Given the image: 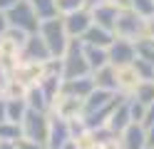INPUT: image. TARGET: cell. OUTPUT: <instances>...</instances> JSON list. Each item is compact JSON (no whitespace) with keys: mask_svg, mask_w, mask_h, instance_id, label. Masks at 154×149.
Returning a JSON list of instances; mask_svg holds the SVG:
<instances>
[{"mask_svg":"<svg viewBox=\"0 0 154 149\" xmlns=\"http://www.w3.org/2000/svg\"><path fill=\"white\" fill-rule=\"evenodd\" d=\"M104 3H107V0H85V10H90V13H92V10H97Z\"/></svg>","mask_w":154,"mask_h":149,"instance_id":"d590c367","label":"cell"},{"mask_svg":"<svg viewBox=\"0 0 154 149\" xmlns=\"http://www.w3.org/2000/svg\"><path fill=\"white\" fill-rule=\"evenodd\" d=\"M62 82H65L62 77H42V82H40V89L45 92V97H47V102H50V104H52V99L57 97V92H60Z\"/></svg>","mask_w":154,"mask_h":149,"instance_id":"484cf974","label":"cell"},{"mask_svg":"<svg viewBox=\"0 0 154 149\" xmlns=\"http://www.w3.org/2000/svg\"><path fill=\"white\" fill-rule=\"evenodd\" d=\"M82 107H85V99L75 97V95H67V92H57V97L50 104V114L65 119V122H72V119L82 117Z\"/></svg>","mask_w":154,"mask_h":149,"instance_id":"8992f818","label":"cell"},{"mask_svg":"<svg viewBox=\"0 0 154 149\" xmlns=\"http://www.w3.org/2000/svg\"><path fill=\"white\" fill-rule=\"evenodd\" d=\"M117 70V92L124 95V97H129L134 89H137V85L142 82L139 75H137V70H134L132 65H124V67H114Z\"/></svg>","mask_w":154,"mask_h":149,"instance_id":"4fadbf2b","label":"cell"},{"mask_svg":"<svg viewBox=\"0 0 154 149\" xmlns=\"http://www.w3.org/2000/svg\"><path fill=\"white\" fill-rule=\"evenodd\" d=\"M20 127H23V139L45 144L47 142V132H50V112H35V109H27V114L20 122Z\"/></svg>","mask_w":154,"mask_h":149,"instance_id":"3957f363","label":"cell"},{"mask_svg":"<svg viewBox=\"0 0 154 149\" xmlns=\"http://www.w3.org/2000/svg\"><path fill=\"white\" fill-rule=\"evenodd\" d=\"M132 124V114H129V104H127V97L122 99V102L114 107V112L109 114V122H107V127L112 129V132H117V134H122L124 129H127Z\"/></svg>","mask_w":154,"mask_h":149,"instance_id":"e0dca14e","label":"cell"},{"mask_svg":"<svg viewBox=\"0 0 154 149\" xmlns=\"http://www.w3.org/2000/svg\"><path fill=\"white\" fill-rule=\"evenodd\" d=\"M17 149H45V144L30 142V139H20V142H17Z\"/></svg>","mask_w":154,"mask_h":149,"instance_id":"e575fe53","label":"cell"},{"mask_svg":"<svg viewBox=\"0 0 154 149\" xmlns=\"http://www.w3.org/2000/svg\"><path fill=\"white\" fill-rule=\"evenodd\" d=\"M119 144H122V149H147V132H144V127L132 122L119 134Z\"/></svg>","mask_w":154,"mask_h":149,"instance_id":"7c38bea8","label":"cell"},{"mask_svg":"<svg viewBox=\"0 0 154 149\" xmlns=\"http://www.w3.org/2000/svg\"><path fill=\"white\" fill-rule=\"evenodd\" d=\"M127 104H129V114H132V122L142 124V119H144V112H147V107H144V104H139L137 99H132V97H127Z\"/></svg>","mask_w":154,"mask_h":149,"instance_id":"f546056e","label":"cell"},{"mask_svg":"<svg viewBox=\"0 0 154 149\" xmlns=\"http://www.w3.org/2000/svg\"><path fill=\"white\" fill-rule=\"evenodd\" d=\"M149 40H154V15L144 17V27H142V40L139 42H149Z\"/></svg>","mask_w":154,"mask_h":149,"instance_id":"1f68e13d","label":"cell"},{"mask_svg":"<svg viewBox=\"0 0 154 149\" xmlns=\"http://www.w3.org/2000/svg\"><path fill=\"white\" fill-rule=\"evenodd\" d=\"M129 8H132L139 17H152V15H154V0H132Z\"/></svg>","mask_w":154,"mask_h":149,"instance_id":"f1b7e54d","label":"cell"},{"mask_svg":"<svg viewBox=\"0 0 154 149\" xmlns=\"http://www.w3.org/2000/svg\"><path fill=\"white\" fill-rule=\"evenodd\" d=\"M85 8V0H57V10L60 15H67V13H75V10Z\"/></svg>","mask_w":154,"mask_h":149,"instance_id":"4dcf8cb0","label":"cell"},{"mask_svg":"<svg viewBox=\"0 0 154 149\" xmlns=\"http://www.w3.org/2000/svg\"><path fill=\"white\" fill-rule=\"evenodd\" d=\"M70 139H72V134H70V122H65V119L50 114V132H47L45 149H62Z\"/></svg>","mask_w":154,"mask_h":149,"instance_id":"30bf717a","label":"cell"},{"mask_svg":"<svg viewBox=\"0 0 154 149\" xmlns=\"http://www.w3.org/2000/svg\"><path fill=\"white\" fill-rule=\"evenodd\" d=\"M62 67H65V79L92 75V70L87 65V57H85V42L82 40H77V37L70 40V45H67L65 55H62Z\"/></svg>","mask_w":154,"mask_h":149,"instance_id":"7a4b0ae2","label":"cell"},{"mask_svg":"<svg viewBox=\"0 0 154 149\" xmlns=\"http://www.w3.org/2000/svg\"><path fill=\"white\" fill-rule=\"evenodd\" d=\"M149 45H152V47H154V40H149Z\"/></svg>","mask_w":154,"mask_h":149,"instance_id":"ee69618b","label":"cell"},{"mask_svg":"<svg viewBox=\"0 0 154 149\" xmlns=\"http://www.w3.org/2000/svg\"><path fill=\"white\" fill-rule=\"evenodd\" d=\"M52 55H50V50H47L45 45V40L40 33H32V35H27L25 40V45H23V60H35V62H47Z\"/></svg>","mask_w":154,"mask_h":149,"instance_id":"8fae6325","label":"cell"},{"mask_svg":"<svg viewBox=\"0 0 154 149\" xmlns=\"http://www.w3.org/2000/svg\"><path fill=\"white\" fill-rule=\"evenodd\" d=\"M8 119V102H5V97L0 95V122H5Z\"/></svg>","mask_w":154,"mask_h":149,"instance_id":"74e56055","label":"cell"},{"mask_svg":"<svg viewBox=\"0 0 154 149\" xmlns=\"http://www.w3.org/2000/svg\"><path fill=\"white\" fill-rule=\"evenodd\" d=\"M142 27H144V17H139L132 8L119 10L117 23H114V35L122 40H132V42H139L142 40Z\"/></svg>","mask_w":154,"mask_h":149,"instance_id":"5b68a950","label":"cell"},{"mask_svg":"<svg viewBox=\"0 0 154 149\" xmlns=\"http://www.w3.org/2000/svg\"><path fill=\"white\" fill-rule=\"evenodd\" d=\"M8 27H10V23H8V15L3 13V10H0V35H3Z\"/></svg>","mask_w":154,"mask_h":149,"instance_id":"60d3db41","label":"cell"},{"mask_svg":"<svg viewBox=\"0 0 154 149\" xmlns=\"http://www.w3.org/2000/svg\"><path fill=\"white\" fill-rule=\"evenodd\" d=\"M62 149H80V147H77V142H75V139H70V142H67Z\"/></svg>","mask_w":154,"mask_h":149,"instance_id":"7bdbcfd3","label":"cell"},{"mask_svg":"<svg viewBox=\"0 0 154 149\" xmlns=\"http://www.w3.org/2000/svg\"><path fill=\"white\" fill-rule=\"evenodd\" d=\"M132 67L137 70V75H139V79H154V65L149 62V60H144V57H134V62H132Z\"/></svg>","mask_w":154,"mask_h":149,"instance_id":"83f0119b","label":"cell"},{"mask_svg":"<svg viewBox=\"0 0 154 149\" xmlns=\"http://www.w3.org/2000/svg\"><path fill=\"white\" fill-rule=\"evenodd\" d=\"M62 25H65V30H67V35H70V37L80 40L92 27V13H90V10H85V8L75 10V13H67V15H62Z\"/></svg>","mask_w":154,"mask_h":149,"instance_id":"9c48e42d","label":"cell"},{"mask_svg":"<svg viewBox=\"0 0 154 149\" xmlns=\"http://www.w3.org/2000/svg\"><path fill=\"white\" fill-rule=\"evenodd\" d=\"M107 55H109V65H112V67L132 65L134 57H137V42H132V40H122V37H114V42L107 47Z\"/></svg>","mask_w":154,"mask_h":149,"instance_id":"ba28073f","label":"cell"},{"mask_svg":"<svg viewBox=\"0 0 154 149\" xmlns=\"http://www.w3.org/2000/svg\"><path fill=\"white\" fill-rule=\"evenodd\" d=\"M117 15H119L117 8L109 5V3H104V5H100L97 10H92V23L97 25V27H104V30H112V33H114Z\"/></svg>","mask_w":154,"mask_h":149,"instance_id":"ac0fdd59","label":"cell"},{"mask_svg":"<svg viewBox=\"0 0 154 149\" xmlns=\"http://www.w3.org/2000/svg\"><path fill=\"white\" fill-rule=\"evenodd\" d=\"M114 37H117V35H114L112 30L97 27V25L92 23V27H90V30H87V33H85L80 40H82L85 45H94V47H104V50H107V47L114 42Z\"/></svg>","mask_w":154,"mask_h":149,"instance_id":"2e32d148","label":"cell"},{"mask_svg":"<svg viewBox=\"0 0 154 149\" xmlns=\"http://www.w3.org/2000/svg\"><path fill=\"white\" fill-rule=\"evenodd\" d=\"M85 57H87V65L90 70L94 72V70H100L104 65H109V55L104 47H94V45H85Z\"/></svg>","mask_w":154,"mask_h":149,"instance_id":"44dd1931","label":"cell"},{"mask_svg":"<svg viewBox=\"0 0 154 149\" xmlns=\"http://www.w3.org/2000/svg\"><path fill=\"white\" fill-rule=\"evenodd\" d=\"M25 104H27V109H35V112H50V102H47L45 92L40 89V85L27 87V92H25Z\"/></svg>","mask_w":154,"mask_h":149,"instance_id":"ffe728a7","label":"cell"},{"mask_svg":"<svg viewBox=\"0 0 154 149\" xmlns=\"http://www.w3.org/2000/svg\"><path fill=\"white\" fill-rule=\"evenodd\" d=\"M92 79H94V87L97 89H107V92H117V70L112 65H104L100 70L92 72Z\"/></svg>","mask_w":154,"mask_h":149,"instance_id":"d6986e66","label":"cell"},{"mask_svg":"<svg viewBox=\"0 0 154 149\" xmlns=\"http://www.w3.org/2000/svg\"><path fill=\"white\" fill-rule=\"evenodd\" d=\"M129 97H132V99H137L139 104L149 107V104L154 102V79H142V82L137 85V89H134Z\"/></svg>","mask_w":154,"mask_h":149,"instance_id":"603a6c76","label":"cell"},{"mask_svg":"<svg viewBox=\"0 0 154 149\" xmlns=\"http://www.w3.org/2000/svg\"><path fill=\"white\" fill-rule=\"evenodd\" d=\"M23 139V127L10 122V119H5V122H0V142H13L17 144Z\"/></svg>","mask_w":154,"mask_h":149,"instance_id":"cb8c5ba5","label":"cell"},{"mask_svg":"<svg viewBox=\"0 0 154 149\" xmlns=\"http://www.w3.org/2000/svg\"><path fill=\"white\" fill-rule=\"evenodd\" d=\"M20 3V0H0V10H3V13H8V10H10L13 5H17Z\"/></svg>","mask_w":154,"mask_h":149,"instance_id":"ab89813d","label":"cell"},{"mask_svg":"<svg viewBox=\"0 0 154 149\" xmlns=\"http://www.w3.org/2000/svg\"><path fill=\"white\" fill-rule=\"evenodd\" d=\"M114 95H117V92H107V89H97V87H94L92 92L87 95V99H85L82 117H87V114H92V112H97V109L107 107L112 99H114Z\"/></svg>","mask_w":154,"mask_h":149,"instance_id":"9a60e30c","label":"cell"},{"mask_svg":"<svg viewBox=\"0 0 154 149\" xmlns=\"http://www.w3.org/2000/svg\"><path fill=\"white\" fill-rule=\"evenodd\" d=\"M0 95H3V87H0Z\"/></svg>","mask_w":154,"mask_h":149,"instance_id":"f6af8a7d","label":"cell"},{"mask_svg":"<svg viewBox=\"0 0 154 149\" xmlns=\"http://www.w3.org/2000/svg\"><path fill=\"white\" fill-rule=\"evenodd\" d=\"M25 92H27V87H23L20 82H15L13 77L8 79L5 87H3V97L5 99H25Z\"/></svg>","mask_w":154,"mask_h":149,"instance_id":"4316f807","label":"cell"},{"mask_svg":"<svg viewBox=\"0 0 154 149\" xmlns=\"http://www.w3.org/2000/svg\"><path fill=\"white\" fill-rule=\"evenodd\" d=\"M149 124H154V102L147 107V112H144V119H142V127L147 129Z\"/></svg>","mask_w":154,"mask_h":149,"instance_id":"836d02e7","label":"cell"},{"mask_svg":"<svg viewBox=\"0 0 154 149\" xmlns=\"http://www.w3.org/2000/svg\"><path fill=\"white\" fill-rule=\"evenodd\" d=\"M137 55L144 57V60H149V62L154 65V47L149 42H137Z\"/></svg>","mask_w":154,"mask_h":149,"instance_id":"d6a6232c","label":"cell"},{"mask_svg":"<svg viewBox=\"0 0 154 149\" xmlns=\"http://www.w3.org/2000/svg\"><path fill=\"white\" fill-rule=\"evenodd\" d=\"M5 15H8L10 27H17V30H23V33H27V35H32V33L40 30V20H37V15H35L30 0H20V3L13 5Z\"/></svg>","mask_w":154,"mask_h":149,"instance_id":"277c9868","label":"cell"},{"mask_svg":"<svg viewBox=\"0 0 154 149\" xmlns=\"http://www.w3.org/2000/svg\"><path fill=\"white\" fill-rule=\"evenodd\" d=\"M94 89V79L92 75H85V77H75V79H65L60 92H67V95H75L80 99H87V95Z\"/></svg>","mask_w":154,"mask_h":149,"instance_id":"5bb4252c","label":"cell"},{"mask_svg":"<svg viewBox=\"0 0 154 149\" xmlns=\"http://www.w3.org/2000/svg\"><path fill=\"white\" fill-rule=\"evenodd\" d=\"M8 102V119L15 124H20L25 114H27V104H25V99H5Z\"/></svg>","mask_w":154,"mask_h":149,"instance_id":"d4e9b609","label":"cell"},{"mask_svg":"<svg viewBox=\"0 0 154 149\" xmlns=\"http://www.w3.org/2000/svg\"><path fill=\"white\" fill-rule=\"evenodd\" d=\"M30 5H32V10H35V15H37V20H52V17H57L60 15V10H57V0H30Z\"/></svg>","mask_w":154,"mask_h":149,"instance_id":"7402d4cb","label":"cell"},{"mask_svg":"<svg viewBox=\"0 0 154 149\" xmlns=\"http://www.w3.org/2000/svg\"><path fill=\"white\" fill-rule=\"evenodd\" d=\"M0 149H17V144H13V142H0Z\"/></svg>","mask_w":154,"mask_h":149,"instance_id":"b9f144b4","label":"cell"},{"mask_svg":"<svg viewBox=\"0 0 154 149\" xmlns=\"http://www.w3.org/2000/svg\"><path fill=\"white\" fill-rule=\"evenodd\" d=\"M37 33L42 35V40H45V45H47V50H50L52 57H62L67 45H70V40H72L70 35H67L65 25H62V15H57L52 20H42Z\"/></svg>","mask_w":154,"mask_h":149,"instance_id":"6da1fadb","label":"cell"},{"mask_svg":"<svg viewBox=\"0 0 154 149\" xmlns=\"http://www.w3.org/2000/svg\"><path fill=\"white\" fill-rule=\"evenodd\" d=\"M15 82H20L23 87H35L42 82L45 77V62H35V60H20V65L13 70L10 75Z\"/></svg>","mask_w":154,"mask_h":149,"instance_id":"52a82bcc","label":"cell"},{"mask_svg":"<svg viewBox=\"0 0 154 149\" xmlns=\"http://www.w3.org/2000/svg\"><path fill=\"white\" fill-rule=\"evenodd\" d=\"M144 132H147V149H154V124H149Z\"/></svg>","mask_w":154,"mask_h":149,"instance_id":"8d00e7d4","label":"cell"},{"mask_svg":"<svg viewBox=\"0 0 154 149\" xmlns=\"http://www.w3.org/2000/svg\"><path fill=\"white\" fill-rule=\"evenodd\" d=\"M107 3H109V5H114V8H117V10H127V8H129V3H132V0H107Z\"/></svg>","mask_w":154,"mask_h":149,"instance_id":"f35d334b","label":"cell"}]
</instances>
